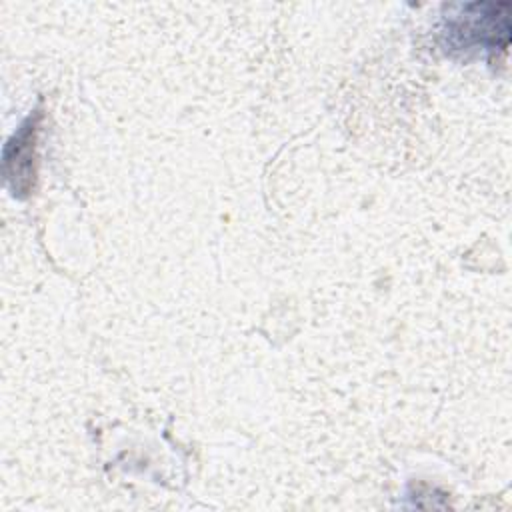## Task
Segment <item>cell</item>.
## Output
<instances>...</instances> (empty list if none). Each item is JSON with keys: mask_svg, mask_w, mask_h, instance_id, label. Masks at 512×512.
<instances>
[{"mask_svg": "<svg viewBox=\"0 0 512 512\" xmlns=\"http://www.w3.org/2000/svg\"><path fill=\"white\" fill-rule=\"evenodd\" d=\"M508 10V2H474L452 6L444 30L448 46L458 50L478 46L486 50H506L510 40Z\"/></svg>", "mask_w": 512, "mask_h": 512, "instance_id": "obj_1", "label": "cell"}]
</instances>
